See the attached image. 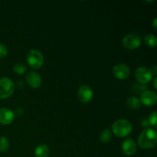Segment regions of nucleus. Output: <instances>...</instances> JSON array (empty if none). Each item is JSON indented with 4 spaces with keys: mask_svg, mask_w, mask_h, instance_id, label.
Returning <instances> with one entry per match:
<instances>
[{
    "mask_svg": "<svg viewBox=\"0 0 157 157\" xmlns=\"http://www.w3.org/2000/svg\"><path fill=\"white\" fill-rule=\"evenodd\" d=\"M137 150V146L135 141L133 139L125 140L122 144V151L126 156H133L136 153Z\"/></svg>",
    "mask_w": 157,
    "mask_h": 157,
    "instance_id": "nucleus-10",
    "label": "nucleus"
},
{
    "mask_svg": "<svg viewBox=\"0 0 157 157\" xmlns=\"http://www.w3.org/2000/svg\"><path fill=\"white\" fill-rule=\"evenodd\" d=\"M156 22H157V18H155L154 20H153V29H157Z\"/></svg>",
    "mask_w": 157,
    "mask_h": 157,
    "instance_id": "nucleus-25",
    "label": "nucleus"
},
{
    "mask_svg": "<svg viewBox=\"0 0 157 157\" xmlns=\"http://www.w3.org/2000/svg\"><path fill=\"white\" fill-rule=\"evenodd\" d=\"M156 111H153V113H151L150 114V116H149L148 117V121H149V124H150V125L153 126V127H156Z\"/></svg>",
    "mask_w": 157,
    "mask_h": 157,
    "instance_id": "nucleus-19",
    "label": "nucleus"
},
{
    "mask_svg": "<svg viewBox=\"0 0 157 157\" xmlns=\"http://www.w3.org/2000/svg\"><path fill=\"white\" fill-rule=\"evenodd\" d=\"M9 148V140L5 136H0V152L4 153Z\"/></svg>",
    "mask_w": 157,
    "mask_h": 157,
    "instance_id": "nucleus-17",
    "label": "nucleus"
},
{
    "mask_svg": "<svg viewBox=\"0 0 157 157\" xmlns=\"http://www.w3.org/2000/svg\"><path fill=\"white\" fill-rule=\"evenodd\" d=\"M93 90L89 86L82 85L78 91V98L83 104H87L93 98Z\"/></svg>",
    "mask_w": 157,
    "mask_h": 157,
    "instance_id": "nucleus-8",
    "label": "nucleus"
},
{
    "mask_svg": "<svg viewBox=\"0 0 157 157\" xmlns=\"http://www.w3.org/2000/svg\"><path fill=\"white\" fill-rule=\"evenodd\" d=\"M140 101V104H143L147 107L154 106L157 101L156 94L154 91H151V90H146L141 94Z\"/></svg>",
    "mask_w": 157,
    "mask_h": 157,
    "instance_id": "nucleus-9",
    "label": "nucleus"
},
{
    "mask_svg": "<svg viewBox=\"0 0 157 157\" xmlns=\"http://www.w3.org/2000/svg\"><path fill=\"white\" fill-rule=\"evenodd\" d=\"M133 130L131 123L125 119H121L113 123L112 125V131L117 137L124 138L128 136Z\"/></svg>",
    "mask_w": 157,
    "mask_h": 157,
    "instance_id": "nucleus-2",
    "label": "nucleus"
},
{
    "mask_svg": "<svg viewBox=\"0 0 157 157\" xmlns=\"http://www.w3.org/2000/svg\"><path fill=\"white\" fill-rule=\"evenodd\" d=\"M8 49L4 44L0 43V58H3L7 56Z\"/></svg>",
    "mask_w": 157,
    "mask_h": 157,
    "instance_id": "nucleus-20",
    "label": "nucleus"
},
{
    "mask_svg": "<svg viewBox=\"0 0 157 157\" xmlns=\"http://www.w3.org/2000/svg\"><path fill=\"white\" fill-rule=\"evenodd\" d=\"M157 144V133L154 129H144L138 137V144L142 149L149 150L156 147Z\"/></svg>",
    "mask_w": 157,
    "mask_h": 157,
    "instance_id": "nucleus-1",
    "label": "nucleus"
},
{
    "mask_svg": "<svg viewBox=\"0 0 157 157\" xmlns=\"http://www.w3.org/2000/svg\"><path fill=\"white\" fill-rule=\"evenodd\" d=\"M112 139V133L109 129H105L103 130L102 133L100 135V140L104 144L109 143Z\"/></svg>",
    "mask_w": 157,
    "mask_h": 157,
    "instance_id": "nucleus-16",
    "label": "nucleus"
},
{
    "mask_svg": "<svg viewBox=\"0 0 157 157\" xmlns=\"http://www.w3.org/2000/svg\"><path fill=\"white\" fill-rule=\"evenodd\" d=\"M147 90V87L144 85H140V84H136L135 85V92L136 93H144V91Z\"/></svg>",
    "mask_w": 157,
    "mask_h": 157,
    "instance_id": "nucleus-21",
    "label": "nucleus"
},
{
    "mask_svg": "<svg viewBox=\"0 0 157 157\" xmlns=\"http://www.w3.org/2000/svg\"><path fill=\"white\" fill-rule=\"evenodd\" d=\"M15 90L13 81L8 78L0 79V99H6L12 96Z\"/></svg>",
    "mask_w": 157,
    "mask_h": 157,
    "instance_id": "nucleus-4",
    "label": "nucleus"
},
{
    "mask_svg": "<svg viewBox=\"0 0 157 157\" xmlns=\"http://www.w3.org/2000/svg\"><path fill=\"white\" fill-rule=\"evenodd\" d=\"M156 81H157V78L156 77L154 78V81H153V86H154V88L157 89V85H156Z\"/></svg>",
    "mask_w": 157,
    "mask_h": 157,
    "instance_id": "nucleus-26",
    "label": "nucleus"
},
{
    "mask_svg": "<svg viewBox=\"0 0 157 157\" xmlns=\"http://www.w3.org/2000/svg\"><path fill=\"white\" fill-rule=\"evenodd\" d=\"M134 75L136 81L143 85L148 84L153 79V75H152L151 71L144 66L137 67L135 70Z\"/></svg>",
    "mask_w": 157,
    "mask_h": 157,
    "instance_id": "nucleus-5",
    "label": "nucleus"
},
{
    "mask_svg": "<svg viewBox=\"0 0 157 157\" xmlns=\"http://www.w3.org/2000/svg\"><path fill=\"white\" fill-rule=\"evenodd\" d=\"M141 126H142V127H144V128L145 129L148 128V127L150 126V124H149V121H148V118H144V119L143 120L142 123H141Z\"/></svg>",
    "mask_w": 157,
    "mask_h": 157,
    "instance_id": "nucleus-22",
    "label": "nucleus"
},
{
    "mask_svg": "<svg viewBox=\"0 0 157 157\" xmlns=\"http://www.w3.org/2000/svg\"><path fill=\"white\" fill-rule=\"evenodd\" d=\"M144 43L149 48H155L157 44L156 37L154 35L148 34L144 37Z\"/></svg>",
    "mask_w": 157,
    "mask_h": 157,
    "instance_id": "nucleus-15",
    "label": "nucleus"
},
{
    "mask_svg": "<svg viewBox=\"0 0 157 157\" xmlns=\"http://www.w3.org/2000/svg\"><path fill=\"white\" fill-rule=\"evenodd\" d=\"M113 74L117 79L125 80L130 76V70L127 65L119 63L113 67Z\"/></svg>",
    "mask_w": 157,
    "mask_h": 157,
    "instance_id": "nucleus-7",
    "label": "nucleus"
},
{
    "mask_svg": "<svg viewBox=\"0 0 157 157\" xmlns=\"http://www.w3.org/2000/svg\"><path fill=\"white\" fill-rule=\"evenodd\" d=\"M151 72H152V75H155L156 76V74H157V67H156V65H154L153 67H152L151 70Z\"/></svg>",
    "mask_w": 157,
    "mask_h": 157,
    "instance_id": "nucleus-24",
    "label": "nucleus"
},
{
    "mask_svg": "<svg viewBox=\"0 0 157 157\" xmlns=\"http://www.w3.org/2000/svg\"><path fill=\"white\" fill-rule=\"evenodd\" d=\"M26 81L32 88L36 89L41 86V78L37 72L31 71L26 75Z\"/></svg>",
    "mask_w": 157,
    "mask_h": 157,
    "instance_id": "nucleus-12",
    "label": "nucleus"
},
{
    "mask_svg": "<svg viewBox=\"0 0 157 157\" xmlns=\"http://www.w3.org/2000/svg\"><path fill=\"white\" fill-rule=\"evenodd\" d=\"M15 119V114L8 108L0 109V124L2 125H9L12 124Z\"/></svg>",
    "mask_w": 157,
    "mask_h": 157,
    "instance_id": "nucleus-11",
    "label": "nucleus"
},
{
    "mask_svg": "<svg viewBox=\"0 0 157 157\" xmlns=\"http://www.w3.org/2000/svg\"><path fill=\"white\" fill-rule=\"evenodd\" d=\"M122 43L128 50H135L141 45L142 40L140 36L136 34H128L124 37Z\"/></svg>",
    "mask_w": 157,
    "mask_h": 157,
    "instance_id": "nucleus-6",
    "label": "nucleus"
},
{
    "mask_svg": "<svg viewBox=\"0 0 157 157\" xmlns=\"http://www.w3.org/2000/svg\"><path fill=\"white\" fill-rule=\"evenodd\" d=\"M14 114H15V115H16L17 117H20L21 115L23 114V109L20 108V107L15 109V113H14Z\"/></svg>",
    "mask_w": 157,
    "mask_h": 157,
    "instance_id": "nucleus-23",
    "label": "nucleus"
},
{
    "mask_svg": "<svg viewBox=\"0 0 157 157\" xmlns=\"http://www.w3.org/2000/svg\"><path fill=\"white\" fill-rule=\"evenodd\" d=\"M26 66L25 64H21V63H18V64H15L13 67V71L15 74L18 75H24L26 72Z\"/></svg>",
    "mask_w": 157,
    "mask_h": 157,
    "instance_id": "nucleus-18",
    "label": "nucleus"
},
{
    "mask_svg": "<svg viewBox=\"0 0 157 157\" xmlns=\"http://www.w3.org/2000/svg\"><path fill=\"white\" fill-rule=\"evenodd\" d=\"M50 150L48 147L45 144H40L35 150V157H48Z\"/></svg>",
    "mask_w": 157,
    "mask_h": 157,
    "instance_id": "nucleus-13",
    "label": "nucleus"
},
{
    "mask_svg": "<svg viewBox=\"0 0 157 157\" xmlns=\"http://www.w3.org/2000/svg\"><path fill=\"white\" fill-rule=\"evenodd\" d=\"M127 104L129 108L133 110H137L141 106L140 99L136 97H130V98H129L128 100L127 101Z\"/></svg>",
    "mask_w": 157,
    "mask_h": 157,
    "instance_id": "nucleus-14",
    "label": "nucleus"
},
{
    "mask_svg": "<svg viewBox=\"0 0 157 157\" xmlns=\"http://www.w3.org/2000/svg\"><path fill=\"white\" fill-rule=\"evenodd\" d=\"M26 60L29 65L33 69L40 68L44 64V56L42 53L36 49H32L28 52Z\"/></svg>",
    "mask_w": 157,
    "mask_h": 157,
    "instance_id": "nucleus-3",
    "label": "nucleus"
}]
</instances>
